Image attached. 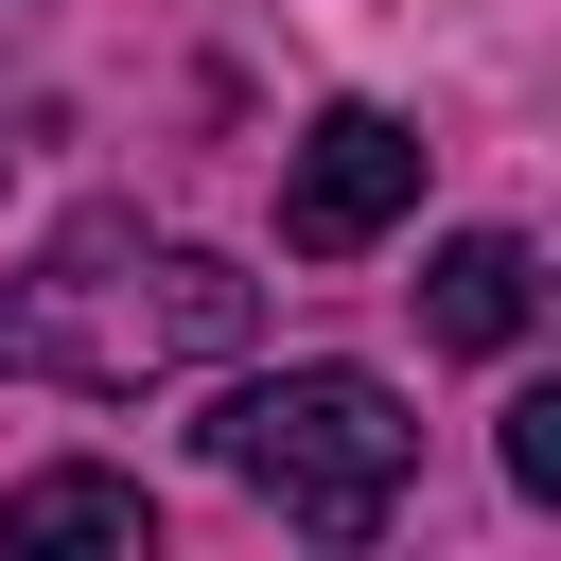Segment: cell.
Instances as JSON below:
<instances>
[{"mask_svg": "<svg viewBox=\"0 0 561 561\" xmlns=\"http://www.w3.org/2000/svg\"><path fill=\"white\" fill-rule=\"evenodd\" d=\"M263 333V280L140 228V210H88L35 245V280H0V368L18 386H88V403H140L175 368H228Z\"/></svg>", "mask_w": 561, "mask_h": 561, "instance_id": "1", "label": "cell"}, {"mask_svg": "<svg viewBox=\"0 0 561 561\" xmlns=\"http://www.w3.org/2000/svg\"><path fill=\"white\" fill-rule=\"evenodd\" d=\"M210 473L263 491V508L316 526V543H368V526L403 508V473H421V421H403L368 368H280V386H228V403H210Z\"/></svg>", "mask_w": 561, "mask_h": 561, "instance_id": "2", "label": "cell"}, {"mask_svg": "<svg viewBox=\"0 0 561 561\" xmlns=\"http://www.w3.org/2000/svg\"><path fill=\"white\" fill-rule=\"evenodd\" d=\"M403 210H421V140H403L386 105L298 123V158H280V245H298V263H351V245H386Z\"/></svg>", "mask_w": 561, "mask_h": 561, "instance_id": "3", "label": "cell"}, {"mask_svg": "<svg viewBox=\"0 0 561 561\" xmlns=\"http://www.w3.org/2000/svg\"><path fill=\"white\" fill-rule=\"evenodd\" d=\"M526 316H543V263H526L508 228H456V245L421 263V333H438V351H526Z\"/></svg>", "mask_w": 561, "mask_h": 561, "instance_id": "4", "label": "cell"}, {"mask_svg": "<svg viewBox=\"0 0 561 561\" xmlns=\"http://www.w3.org/2000/svg\"><path fill=\"white\" fill-rule=\"evenodd\" d=\"M0 543H158V508H140V473H35L0 508Z\"/></svg>", "mask_w": 561, "mask_h": 561, "instance_id": "5", "label": "cell"}, {"mask_svg": "<svg viewBox=\"0 0 561 561\" xmlns=\"http://www.w3.org/2000/svg\"><path fill=\"white\" fill-rule=\"evenodd\" d=\"M508 491H526V508H561V386H526V403H508Z\"/></svg>", "mask_w": 561, "mask_h": 561, "instance_id": "6", "label": "cell"}]
</instances>
